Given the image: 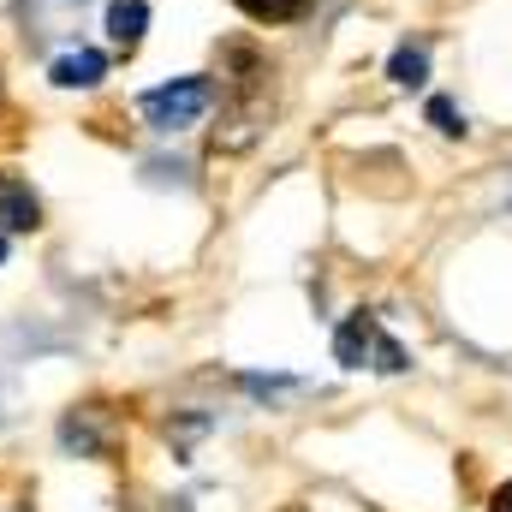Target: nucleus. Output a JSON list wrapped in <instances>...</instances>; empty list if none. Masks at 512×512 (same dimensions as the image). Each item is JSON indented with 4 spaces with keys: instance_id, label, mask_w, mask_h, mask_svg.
Listing matches in <instances>:
<instances>
[{
    "instance_id": "6",
    "label": "nucleus",
    "mask_w": 512,
    "mask_h": 512,
    "mask_svg": "<svg viewBox=\"0 0 512 512\" xmlns=\"http://www.w3.org/2000/svg\"><path fill=\"white\" fill-rule=\"evenodd\" d=\"M143 30H149V6H143V0H114V6H108V36H114L120 54H137Z\"/></svg>"
},
{
    "instance_id": "10",
    "label": "nucleus",
    "mask_w": 512,
    "mask_h": 512,
    "mask_svg": "<svg viewBox=\"0 0 512 512\" xmlns=\"http://www.w3.org/2000/svg\"><path fill=\"white\" fill-rule=\"evenodd\" d=\"M429 120H435V126L447 131V137H465V114H459L453 102H441V96L429 102Z\"/></svg>"
},
{
    "instance_id": "1",
    "label": "nucleus",
    "mask_w": 512,
    "mask_h": 512,
    "mask_svg": "<svg viewBox=\"0 0 512 512\" xmlns=\"http://www.w3.org/2000/svg\"><path fill=\"white\" fill-rule=\"evenodd\" d=\"M334 358H340L346 370H382V376H399V370H405V346L382 328L376 310H358V316L340 322V334H334Z\"/></svg>"
},
{
    "instance_id": "8",
    "label": "nucleus",
    "mask_w": 512,
    "mask_h": 512,
    "mask_svg": "<svg viewBox=\"0 0 512 512\" xmlns=\"http://www.w3.org/2000/svg\"><path fill=\"white\" fill-rule=\"evenodd\" d=\"M78 6H84V0H24V12H30L36 36H54V30H66Z\"/></svg>"
},
{
    "instance_id": "2",
    "label": "nucleus",
    "mask_w": 512,
    "mask_h": 512,
    "mask_svg": "<svg viewBox=\"0 0 512 512\" xmlns=\"http://www.w3.org/2000/svg\"><path fill=\"white\" fill-rule=\"evenodd\" d=\"M209 102H215V84H209V78H173V84L149 90V96L137 102V114L155 131H185L209 114Z\"/></svg>"
},
{
    "instance_id": "3",
    "label": "nucleus",
    "mask_w": 512,
    "mask_h": 512,
    "mask_svg": "<svg viewBox=\"0 0 512 512\" xmlns=\"http://www.w3.org/2000/svg\"><path fill=\"white\" fill-rule=\"evenodd\" d=\"M60 447L78 453V459H102V453H108V423H102V411H96V405L66 411V423H60Z\"/></svg>"
},
{
    "instance_id": "13",
    "label": "nucleus",
    "mask_w": 512,
    "mask_h": 512,
    "mask_svg": "<svg viewBox=\"0 0 512 512\" xmlns=\"http://www.w3.org/2000/svg\"><path fill=\"white\" fill-rule=\"evenodd\" d=\"M0 262H6V233H0Z\"/></svg>"
},
{
    "instance_id": "11",
    "label": "nucleus",
    "mask_w": 512,
    "mask_h": 512,
    "mask_svg": "<svg viewBox=\"0 0 512 512\" xmlns=\"http://www.w3.org/2000/svg\"><path fill=\"white\" fill-rule=\"evenodd\" d=\"M495 512H512V483L507 489H495Z\"/></svg>"
},
{
    "instance_id": "12",
    "label": "nucleus",
    "mask_w": 512,
    "mask_h": 512,
    "mask_svg": "<svg viewBox=\"0 0 512 512\" xmlns=\"http://www.w3.org/2000/svg\"><path fill=\"white\" fill-rule=\"evenodd\" d=\"M0 102H6V72H0Z\"/></svg>"
},
{
    "instance_id": "9",
    "label": "nucleus",
    "mask_w": 512,
    "mask_h": 512,
    "mask_svg": "<svg viewBox=\"0 0 512 512\" xmlns=\"http://www.w3.org/2000/svg\"><path fill=\"white\" fill-rule=\"evenodd\" d=\"M239 12L251 24H292V18L310 12V0H239Z\"/></svg>"
},
{
    "instance_id": "4",
    "label": "nucleus",
    "mask_w": 512,
    "mask_h": 512,
    "mask_svg": "<svg viewBox=\"0 0 512 512\" xmlns=\"http://www.w3.org/2000/svg\"><path fill=\"white\" fill-rule=\"evenodd\" d=\"M42 227V203L24 179L0 173V233H36Z\"/></svg>"
},
{
    "instance_id": "7",
    "label": "nucleus",
    "mask_w": 512,
    "mask_h": 512,
    "mask_svg": "<svg viewBox=\"0 0 512 512\" xmlns=\"http://www.w3.org/2000/svg\"><path fill=\"white\" fill-rule=\"evenodd\" d=\"M387 78L405 84V90H417V84L429 78V48H423V42H399L393 60H387Z\"/></svg>"
},
{
    "instance_id": "5",
    "label": "nucleus",
    "mask_w": 512,
    "mask_h": 512,
    "mask_svg": "<svg viewBox=\"0 0 512 512\" xmlns=\"http://www.w3.org/2000/svg\"><path fill=\"white\" fill-rule=\"evenodd\" d=\"M48 78H54L60 90H96V84L108 78V54H96V48H72V54L54 60Z\"/></svg>"
}]
</instances>
